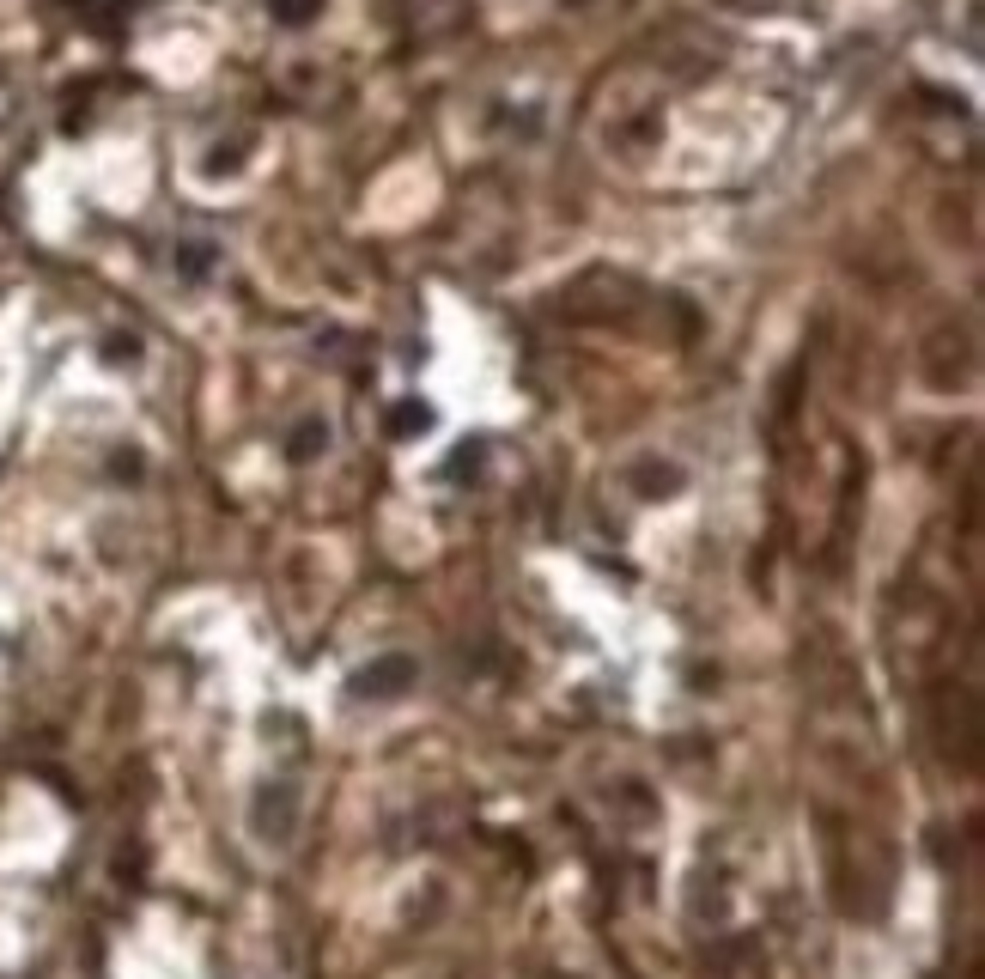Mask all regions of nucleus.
Segmentation results:
<instances>
[{
    "mask_svg": "<svg viewBox=\"0 0 985 979\" xmlns=\"http://www.w3.org/2000/svg\"><path fill=\"white\" fill-rule=\"evenodd\" d=\"M323 444H329V426H323V420H305V426L292 432V463H311Z\"/></svg>",
    "mask_w": 985,
    "mask_h": 979,
    "instance_id": "nucleus-2",
    "label": "nucleus"
},
{
    "mask_svg": "<svg viewBox=\"0 0 985 979\" xmlns=\"http://www.w3.org/2000/svg\"><path fill=\"white\" fill-rule=\"evenodd\" d=\"M396 432H426L432 426V408H420V402H408V408H396V420H390Z\"/></svg>",
    "mask_w": 985,
    "mask_h": 979,
    "instance_id": "nucleus-5",
    "label": "nucleus"
},
{
    "mask_svg": "<svg viewBox=\"0 0 985 979\" xmlns=\"http://www.w3.org/2000/svg\"><path fill=\"white\" fill-rule=\"evenodd\" d=\"M402 682H414V663L390 657V663H377V669L359 675V694H402Z\"/></svg>",
    "mask_w": 985,
    "mask_h": 979,
    "instance_id": "nucleus-1",
    "label": "nucleus"
},
{
    "mask_svg": "<svg viewBox=\"0 0 985 979\" xmlns=\"http://www.w3.org/2000/svg\"><path fill=\"white\" fill-rule=\"evenodd\" d=\"M268 7H274V19H280V25H311L323 0H268Z\"/></svg>",
    "mask_w": 985,
    "mask_h": 979,
    "instance_id": "nucleus-3",
    "label": "nucleus"
},
{
    "mask_svg": "<svg viewBox=\"0 0 985 979\" xmlns=\"http://www.w3.org/2000/svg\"><path fill=\"white\" fill-rule=\"evenodd\" d=\"M177 268L201 280V274L213 268V244H201V238H195V244H177Z\"/></svg>",
    "mask_w": 985,
    "mask_h": 979,
    "instance_id": "nucleus-4",
    "label": "nucleus"
}]
</instances>
